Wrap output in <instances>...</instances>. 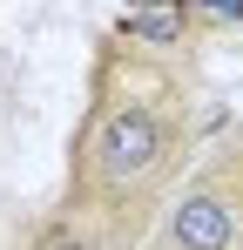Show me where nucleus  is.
<instances>
[{
	"mask_svg": "<svg viewBox=\"0 0 243 250\" xmlns=\"http://www.w3.org/2000/svg\"><path fill=\"white\" fill-rule=\"evenodd\" d=\"M169 163V128L149 102H115L101 108L95 128H88V149H81V183L101 196V203H122V196H142L149 183Z\"/></svg>",
	"mask_w": 243,
	"mask_h": 250,
	"instance_id": "1",
	"label": "nucleus"
},
{
	"mask_svg": "<svg viewBox=\"0 0 243 250\" xmlns=\"http://www.w3.org/2000/svg\"><path fill=\"white\" fill-rule=\"evenodd\" d=\"M156 250H243V196L230 183H196L162 216Z\"/></svg>",
	"mask_w": 243,
	"mask_h": 250,
	"instance_id": "2",
	"label": "nucleus"
},
{
	"mask_svg": "<svg viewBox=\"0 0 243 250\" xmlns=\"http://www.w3.org/2000/svg\"><path fill=\"white\" fill-rule=\"evenodd\" d=\"M189 27V0H128L115 14V34L135 47H176Z\"/></svg>",
	"mask_w": 243,
	"mask_h": 250,
	"instance_id": "3",
	"label": "nucleus"
},
{
	"mask_svg": "<svg viewBox=\"0 0 243 250\" xmlns=\"http://www.w3.org/2000/svg\"><path fill=\"white\" fill-rule=\"evenodd\" d=\"M34 250H95V237L88 230H75V223H54V230H40Z\"/></svg>",
	"mask_w": 243,
	"mask_h": 250,
	"instance_id": "4",
	"label": "nucleus"
},
{
	"mask_svg": "<svg viewBox=\"0 0 243 250\" xmlns=\"http://www.w3.org/2000/svg\"><path fill=\"white\" fill-rule=\"evenodd\" d=\"M202 7H209L216 21H243V0H202Z\"/></svg>",
	"mask_w": 243,
	"mask_h": 250,
	"instance_id": "5",
	"label": "nucleus"
}]
</instances>
